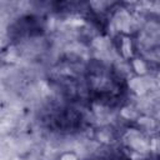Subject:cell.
<instances>
[{"mask_svg":"<svg viewBox=\"0 0 160 160\" xmlns=\"http://www.w3.org/2000/svg\"><path fill=\"white\" fill-rule=\"evenodd\" d=\"M105 160H122V159H120V158H115V159H105Z\"/></svg>","mask_w":160,"mask_h":160,"instance_id":"cell-1","label":"cell"}]
</instances>
